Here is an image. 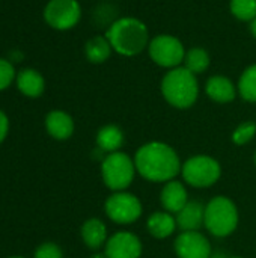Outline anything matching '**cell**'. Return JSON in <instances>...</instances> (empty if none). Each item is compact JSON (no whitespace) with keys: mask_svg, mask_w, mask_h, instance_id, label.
<instances>
[{"mask_svg":"<svg viewBox=\"0 0 256 258\" xmlns=\"http://www.w3.org/2000/svg\"><path fill=\"white\" fill-rule=\"evenodd\" d=\"M137 174L151 183H167L181 175L183 162L174 147L166 142L151 141L140 145L134 154Z\"/></svg>","mask_w":256,"mask_h":258,"instance_id":"6da1fadb","label":"cell"},{"mask_svg":"<svg viewBox=\"0 0 256 258\" xmlns=\"http://www.w3.org/2000/svg\"><path fill=\"white\" fill-rule=\"evenodd\" d=\"M112 48L122 56H136L149 45V32L143 21L134 17H122L115 20L107 32Z\"/></svg>","mask_w":256,"mask_h":258,"instance_id":"7a4b0ae2","label":"cell"},{"mask_svg":"<svg viewBox=\"0 0 256 258\" xmlns=\"http://www.w3.org/2000/svg\"><path fill=\"white\" fill-rule=\"evenodd\" d=\"M161 94L175 109L192 107L199 97V83L196 74L184 67L169 70L161 80Z\"/></svg>","mask_w":256,"mask_h":258,"instance_id":"3957f363","label":"cell"},{"mask_svg":"<svg viewBox=\"0 0 256 258\" xmlns=\"http://www.w3.org/2000/svg\"><path fill=\"white\" fill-rule=\"evenodd\" d=\"M238 207L229 197L217 195L207 203L204 227L211 236L219 239L229 237L238 228Z\"/></svg>","mask_w":256,"mask_h":258,"instance_id":"277c9868","label":"cell"},{"mask_svg":"<svg viewBox=\"0 0 256 258\" xmlns=\"http://www.w3.org/2000/svg\"><path fill=\"white\" fill-rule=\"evenodd\" d=\"M137 171L134 159L124 151H115L106 154L101 160V178L107 189L112 192L127 190L134 181Z\"/></svg>","mask_w":256,"mask_h":258,"instance_id":"5b68a950","label":"cell"},{"mask_svg":"<svg viewBox=\"0 0 256 258\" xmlns=\"http://www.w3.org/2000/svg\"><path fill=\"white\" fill-rule=\"evenodd\" d=\"M183 181L195 189H208L222 177V165L208 154H196L184 160L181 168Z\"/></svg>","mask_w":256,"mask_h":258,"instance_id":"8992f818","label":"cell"},{"mask_svg":"<svg viewBox=\"0 0 256 258\" xmlns=\"http://www.w3.org/2000/svg\"><path fill=\"white\" fill-rule=\"evenodd\" d=\"M104 213L109 221L116 225H131L137 222L143 213L139 197L128 190L113 192L104 201Z\"/></svg>","mask_w":256,"mask_h":258,"instance_id":"52a82bcc","label":"cell"},{"mask_svg":"<svg viewBox=\"0 0 256 258\" xmlns=\"http://www.w3.org/2000/svg\"><path fill=\"white\" fill-rule=\"evenodd\" d=\"M149 57L154 63L163 68H178L184 62L186 48L183 42L174 35H158L149 41Z\"/></svg>","mask_w":256,"mask_h":258,"instance_id":"ba28073f","label":"cell"},{"mask_svg":"<svg viewBox=\"0 0 256 258\" xmlns=\"http://www.w3.org/2000/svg\"><path fill=\"white\" fill-rule=\"evenodd\" d=\"M80 18L81 6L77 0H50L44 8L45 23L56 30H69Z\"/></svg>","mask_w":256,"mask_h":258,"instance_id":"9c48e42d","label":"cell"},{"mask_svg":"<svg viewBox=\"0 0 256 258\" xmlns=\"http://www.w3.org/2000/svg\"><path fill=\"white\" fill-rule=\"evenodd\" d=\"M174 249L178 258H211L213 255L211 242L201 231H181L174 242Z\"/></svg>","mask_w":256,"mask_h":258,"instance_id":"30bf717a","label":"cell"},{"mask_svg":"<svg viewBox=\"0 0 256 258\" xmlns=\"http://www.w3.org/2000/svg\"><path fill=\"white\" fill-rule=\"evenodd\" d=\"M103 251L107 258H140L143 245L134 233L116 231L109 237Z\"/></svg>","mask_w":256,"mask_h":258,"instance_id":"8fae6325","label":"cell"},{"mask_svg":"<svg viewBox=\"0 0 256 258\" xmlns=\"http://www.w3.org/2000/svg\"><path fill=\"white\" fill-rule=\"evenodd\" d=\"M189 192L186 189V183L180 180H170L163 184L160 192V203L163 210L177 215L183 207L189 203Z\"/></svg>","mask_w":256,"mask_h":258,"instance_id":"7c38bea8","label":"cell"},{"mask_svg":"<svg viewBox=\"0 0 256 258\" xmlns=\"http://www.w3.org/2000/svg\"><path fill=\"white\" fill-rule=\"evenodd\" d=\"M44 125L47 133L54 141H68L75 130V124L72 116L60 109L50 110L44 119Z\"/></svg>","mask_w":256,"mask_h":258,"instance_id":"4fadbf2b","label":"cell"},{"mask_svg":"<svg viewBox=\"0 0 256 258\" xmlns=\"http://www.w3.org/2000/svg\"><path fill=\"white\" fill-rule=\"evenodd\" d=\"M80 237L88 249L97 252L100 249H104L110 236L104 221H101L100 218H89L81 224Z\"/></svg>","mask_w":256,"mask_h":258,"instance_id":"5bb4252c","label":"cell"},{"mask_svg":"<svg viewBox=\"0 0 256 258\" xmlns=\"http://www.w3.org/2000/svg\"><path fill=\"white\" fill-rule=\"evenodd\" d=\"M146 230H148L149 236L157 240L169 239L178 230L177 218H175V215H172L166 210L154 212L146 219Z\"/></svg>","mask_w":256,"mask_h":258,"instance_id":"9a60e30c","label":"cell"},{"mask_svg":"<svg viewBox=\"0 0 256 258\" xmlns=\"http://www.w3.org/2000/svg\"><path fill=\"white\" fill-rule=\"evenodd\" d=\"M175 218L180 231H199L205 222V206L199 201H189Z\"/></svg>","mask_w":256,"mask_h":258,"instance_id":"2e32d148","label":"cell"},{"mask_svg":"<svg viewBox=\"0 0 256 258\" xmlns=\"http://www.w3.org/2000/svg\"><path fill=\"white\" fill-rule=\"evenodd\" d=\"M15 85L17 89L27 98H38L45 91V79L35 68H24L17 73Z\"/></svg>","mask_w":256,"mask_h":258,"instance_id":"e0dca14e","label":"cell"},{"mask_svg":"<svg viewBox=\"0 0 256 258\" xmlns=\"http://www.w3.org/2000/svg\"><path fill=\"white\" fill-rule=\"evenodd\" d=\"M205 92L213 101L219 104H226L235 100L238 89L234 82L226 76H213L205 85Z\"/></svg>","mask_w":256,"mask_h":258,"instance_id":"ac0fdd59","label":"cell"},{"mask_svg":"<svg viewBox=\"0 0 256 258\" xmlns=\"http://www.w3.org/2000/svg\"><path fill=\"white\" fill-rule=\"evenodd\" d=\"M125 136L124 132L121 130V127L115 125V124H106L103 125L95 138V144L97 148L101 150L104 154H110L115 151H121L122 145H124Z\"/></svg>","mask_w":256,"mask_h":258,"instance_id":"d6986e66","label":"cell"},{"mask_svg":"<svg viewBox=\"0 0 256 258\" xmlns=\"http://www.w3.org/2000/svg\"><path fill=\"white\" fill-rule=\"evenodd\" d=\"M112 45L109 42V39L104 36H94L91 38L86 45H84V54L86 59L92 63H103L106 62L110 54H112Z\"/></svg>","mask_w":256,"mask_h":258,"instance_id":"ffe728a7","label":"cell"},{"mask_svg":"<svg viewBox=\"0 0 256 258\" xmlns=\"http://www.w3.org/2000/svg\"><path fill=\"white\" fill-rule=\"evenodd\" d=\"M210 67V54L202 47H193L186 51L184 56V68H187L193 74H202Z\"/></svg>","mask_w":256,"mask_h":258,"instance_id":"44dd1931","label":"cell"},{"mask_svg":"<svg viewBox=\"0 0 256 258\" xmlns=\"http://www.w3.org/2000/svg\"><path fill=\"white\" fill-rule=\"evenodd\" d=\"M238 95L247 101V103H256V63L247 67L243 74L238 79L237 83Z\"/></svg>","mask_w":256,"mask_h":258,"instance_id":"7402d4cb","label":"cell"},{"mask_svg":"<svg viewBox=\"0 0 256 258\" xmlns=\"http://www.w3.org/2000/svg\"><path fill=\"white\" fill-rule=\"evenodd\" d=\"M229 8L240 21H252L256 17V0H231Z\"/></svg>","mask_w":256,"mask_h":258,"instance_id":"603a6c76","label":"cell"},{"mask_svg":"<svg viewBox=\"0 0 256 258\" xmlns=\"http://www.w3.org/2000/svg\"><path fill=\"white\" fill-rule=\"evenodd\" d=\"M255 136V121H244V122H241V124H238V125L235 127V130L232 132L231 141H232L237 147H243V145H247L249 142H252Z\"/></svg>","mask_w":256,"mask_h":258,"instance_id":"cb8c5ba5","label":"cell"},{"mask_svg":"<svg viewBox=\"0 0 256 258\" xmlns=\"http://www.w3.org/2000/svg\"><path fill=\"white\" fill-rule=\"evenodd\" d=\"M17 77V71L12 62L8 57H0V91L8 89Z\"/></svg>","mask_w":256,"mask_h":258,"instance_id":"d4e9b609","label":"cell"},{"mask_svg":"<svg viewBox=\"0 0 256 258\" xmlns=\"http://www.w3.org/2000/svg\"><path fill=\"white\" fill-rule=\"evenodd\" d=\"M33 258H63V251L54 242H44L35 249Z\"/></svg>","mask_w":256,"mask_h":258,"instance_id":"484cf974","label":"cell"},{"mask_svg":"<svg viewBox=\"0 0 256 258\" xmlns=\"http://www.w3.org/2000/svg\"><path fill=\"white\" fill-rule=\"evenodd\" d=\"M9 127H11L9 118H8V115L0 109V144L5 142V139L8 138V135H9Z\"/></svg>","mask_w":256,"mask_h":258,"instance_id":"4316f807","label":"cell"},{"mask_svg":"<svg viewBox=\"0 0 256 258\" xmlns=\"http://www.w3.org/2000/svg\"><path fill=\"white\" fill-rule=\"evenodd\" d=\"M8 60L12 62V63L23 62V60H24V53L20 51V50H12V51H9V54H8Z\"/></svg>","mask_w":256,"mask_h":258,"instance_id":"83f0119b","label":"cell"},{"mask_svg":"<svg viewBox=\"0 0 256 258\" xmlns=\"http://www.w3.org/2000/svg\"><path fill=\"white\" fill-rule=\"evenodd\" d=\"M249 29H250V33L256 38V17L252 21H249Z\"/></svg>","mask_w":256,"mask_h":258,"instance_id":"f1b7e54d","label":"cell"},{"mask_svg":"<svg viewBox=\"0 0 256 258\" xmlns=\"http://www.w3.org/2000/svg\"><path fill=\"white\" fill-rule=\"evenodd\" d=\"M91 258H107V257H106L104 251H103V252L97 251V252H94V254H92V257H91Z\"/></svg>","mask_w":256,"mask_h":258,"instance_id":"f546056e","label":"cell"},{"mask_svg":"<svg viewBox=\"0 0 256 258\" xmlns=\"http://www.w3.org/2000/svg\"><path fill=\"white\" fill-rule=\"evenodd\" d=\"M211 258H228V255H225L223 252H213V255H211Z\"/></svg>","mask_w":256,"mask_h":258,"instance_id":"4dcf8cb0","label":"cell"},{"mask_svg":"<svg viewBox=\"0 0 256 258\" xmlns=\"http://www.w3.org/2000/svg\"><path fill=\"white\" fill-rule=\"evenodd\" d=\"M8 258H26V257H23V255H12V257H8Z\"/></svg>","mask_w":256,"mask_h":258,"instance_id":"1f68e13d","label":"cell"},{"mask_svg":"<svg viewBox=\"0 0 256 258\" xmlns=\"http://www.w3.org/2000/svg\"><path fill=\"white\" fill-rule=\"evenodd\" d=\"M228 258H244V257H240V255H231V257Z\"/></svg>","mask_w":256,"mask_h":258,"instance_id":"d6a6232c","label":"cell"},{"mask_svg":"<svg viewBox=\"0 0 256 258\" xmlns=\"http://www.w3.org/2000/svg\"><path fill=\"white\" fill-rule=\"evenodd\" d=\"M253 162H255V166H256V151H255V156H253Z\"/></svg>","mask_w":256,"mask_h":258,"instance_id":"836d02e7","label":"cell"}]
</instances>
